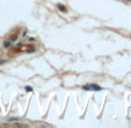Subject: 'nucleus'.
<instances>
[{
  "instance_id": "1",
  "label": "nucleus",
  "mask_w": 131,
  "mask_h": 128,
  "mask_svg": "<svg viewBox=\"0 0 131 128\" xmlns=\"http://www.w3.org/2000/svg\"><path fill=\"white\" fill-rule=\"evenodd\" d=\"M89 87L92 90H96V91H101V86H99L96 84H89Z\"/></svg>"
},
{
  "instance_id": "4",
  "label": "nucleus",
  "mask_w": 131,
  "mask_h": 128,
  "mask_svg": "<svg viewBox=\"0 0 131 128\" xmlns=\"http://www.w3.org/2000/svg\"><path fill=\"white\" fill-rule=\"evenodd\" d=\"M26 91H27V92H32V91H33V89H32L30 86H26Z\"/></svg>"
},
{
  "instance_id": "3",
  "label": "nucleus",
  "mask_w": 131,
  "mask_h": 128,
  "mask_svg": "<svg viewBox=\"0 0 131 128\" xmlns=\"http://www.w3.org/2000/svg\"><path fill=\"white\" fill-rule=\"evenodd\" d=\"M4 45H5V48H8V47H11V42H9V41H6V42L4 43Z\"/></svg>"
},
{
  "instance_id": "2",
  "label": "nucleus",
  "mask_w": 131,
  "mask_h": 128,
  "mask_svg": "<svg viewBox=\"0 0 131 128\" xmlns=\"http://www.w3.org/2000/svg\"><path fill=\"white\" fill-rule=\"evenodd\" d=\"M57 7H58V9H59V11H62V12H66V8H65V6H64V5L58 4V5H57Z\"/></svg>"
}]
</instances>
